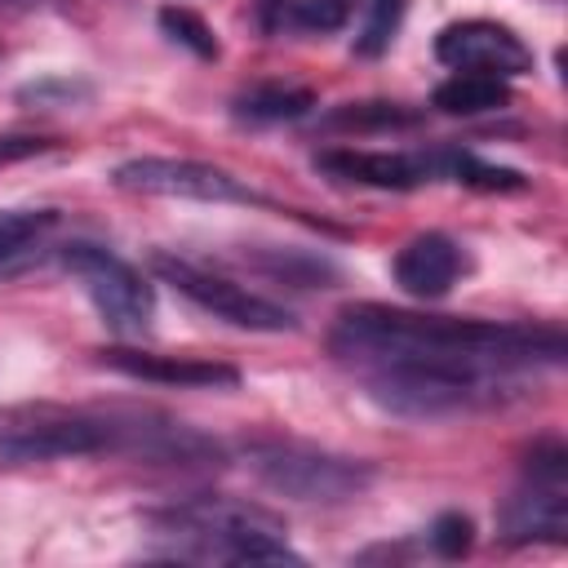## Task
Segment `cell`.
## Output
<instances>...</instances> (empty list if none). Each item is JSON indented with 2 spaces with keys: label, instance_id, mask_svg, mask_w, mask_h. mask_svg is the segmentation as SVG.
<instances>
[{
  "label": "cell",
  "instance_id": "8",
  "mask_svg": "<svg viewBox=\"0 0 568 568\" xmlns=\"http://www.w3.org/2000/svg\"><path fill=\"white\" fill-rule=\"evenodd\" d=\"M111 182L120 191H138V195H169V200H204V204H248L253 191L231 178L217 164H200V160H173V155H142L129 160L111 173Z\"/></svg>",
  "mask_w": 568,
  "mask_h": 568
},
{
  "label": "cell",
  "instance_id": "1",
  "mask_svg": "<svg viewBox=\"0 0 568 568\" xmlns=\"http://www.w3.org/2000/svg\"><path fill=\"white\" fill-rule=\"evenodd\" d=\"M337 359L368 368H417L448 377L510 382L537 364H564V333L550 324H497L457 315H417L399 306H346L328 333Z\"/></svg>",
  "mask_w": 568,
  "mask_h": 568
},
{
  "label": "cell",
  "instance_id": "6",
  "mask_svg": "<svg viewBox=\"0 0 568 568\" xmlns=\"http://www.w3.org/2000/svg\"><path fill=\"white\" fill-rule=\"evenodd\" d=\"M506 541H564L568 532V453L559 444L532 448L519 488L501 506Z\"/></svg>",
  "mask_w": 568,
  "mask_h": 568
},
{
  "label": "cell",
  "instance_id": "18",
  "mask_svg": "<svg viewBox=\"0 0 568 568\" xmlns=\"http://www.w3.org/2000/svg\"><path fill=\"white\" fill-rule=\"evenodd\" d=\"M160 27H164V36H169V40L186 44L195 58H217L213 27H209L200 13H191V9H160Z\"/></svg>",
  "mask_w": 568,
  "mask_h": 568
},
{
  "label": "cell",
  "instance_id": "2",
  "mask_svg": "<svg viewBox=\"0 0 568 568\" xmlns=\"http://www.w3.org/2000/svg\"><path fill=\"white\" fill-rule=\"evenodd\" d=\"M160 537H169L182 559H226V564H302V555L280 537V519L262 506L235 497H191L151 515Z\"/></svg>",
  "mask_w": 568,
  "mask_h": 568
},
{
  "label": "cell",
  "instance_id": "17",
  "mask_svg": "<svg viewBox=\"0 0 568 568\" xmlns=\"http://www.w3.org/2000/svg\"><path fill=\"white\" fill-rule=\"evenodd\" d=\"M58 222L53 209H4L0 213V262L18 257L22 248L40 244V235Z\"/></svg>",
  "mask_w": 568,
  "mask_h": 568
},
{
  "label": "cell",
  "instance_id": "16",
  "mask_svg": "<svg viewBox=\"0 0 568 568\" xmlns=\"http://www.w3.org/2000/svg\"><path fill=\"white\" fill-rule=\"evenodd\" d=\"M435 173H448V178H457L466 186H479V191H524V178L515 169L484 164L470 151H439L435 155Z\"/></svg>",
  "mask_w": 568,
  "mask_h": 568
},
{
  "label": "cell",
  "instance_id": "7",
  "mask_svg": "<svg viewBox=\"0 0 568 568\" xmlns=\"http://www.w3.org/2000/svg\"><path fill=\"white\" fill-rule=\"evenodd\" d=\"M155 275L164 284H173L182 297H191L200 311H209L213 320H226L235 328H248V333H284V328H293V311H284L280 302H271V297H262V293H253V288H244V284H235L226 275H213V271H204V266H195L186 257L160 253L155 257Z\"/></svg>",
  "mask_w": 568,
  "mask_h": 568
},
{
  "label": "cell",
  "instance_id": "3",
  "mask_svg": "<svg viewBox=\"0 0 568 568\" xmlns=\"http://www.w3.org/2000/svg\"><path fill=\"white\" fill-rule=\"evenodd\" d=\"M124 422L67 404H9L0 408V462H62V457H98L120 453Z\"/></svg>",
  "mask_w": 568,
  "mask_h": 568
},
{
  "label": "cell",
  "instance_id": "11",
  "mask_svg": "<svg viewBox=\"0 0 568 568\" xmlns=\"http://www.w3.org/2000/svg\"><path fill=\"white\" fill-rule=\"evenodd\" d=\"M315 164L342 182L373 186V191H413L435 173V160L404 155V151H320Z\"/></svg>",
  "mask_w": 568,
  "mask_h": 568
},
{
  "label": "cell",
  "instance_id": "13",
  "mask_svg": "<svg viewBox=\"0 0 568 568\" xmlns=\"http://www.w3.org/2000/svg\"><path fill=\"white\" fill-rule=\"evenodd\" d=\"M506 102H510V84L488 71H453L435 89V106L448 115H484V111H501Z\"/></svg>",
  "mask_w": 568,
  "mask_h": 568
},
{
  "label": "cell",
  "instance_id": "15",
  "mask_svg": "<svg viewBox=\"0 0 568 568\" xmlns=\"http://www.w3.org/2000/svg\"><path fill=\"white\" fill-rule=\"evenodd\" d=\"M328 129H351V133H382V129H408L417 124V111L399 102H346L333 115H324Z\"/></svg>",
  "mask_w": 568,
  "mask_h": 568
},
{
  "label": "cell",
  "instance_id": "9",
  "mask_svg": "<svg viewBox=\"0 0 568 568\" xmlns=\"http://www.w3.org/2000/svg\"><path fill=\"white\" fill-rule=\"evenodd\" d=\"M435 58L457 67V71H488V75H524L532 67V53L528 44L501 27V22H488V18H466V22H453L439 31L435 40Z\"/></svg>",
  "mask_w": 568,
  "mask_h": 568
},
{
  "label": "cell",
  "instance_id": "20",
  "mask_svg": "<svg viewBox=\"0 0 568 568\" xmlns=\"http://www.w3.org/2000/svg\"><path fill=\"white\" fill-rule=\"evenodd\" d=\"M399 18H404V0H373L368 22H364V36L355 40V49H359L364 58H377V53H382V49L395 40Z\"/></svg>",
  "mask_w": 568,
  "mask_h": 568
},
{
  "label": "cell",
  "instance_id": "12",
  "mask_svg": "<svg viewBox=\"0 0 568 568\" xmlns=\"http://www.w3.org/2000/svg\"><path fill=\"white\" fill-rule=\"evenodd\" d=\"M462 275V248L439 235V231H426V235H413L399 253H395V284L422 302L430 297H444Z\"/></svg>",
  "mask_w": 568,
  "mask_h": 568
},
{
  "label": "cell",
  "instance_id": "14",
  "mask_svg": "<svg viewBox=\"0 0 568 568\" xmlns=\"http://www.w3.org/2000/svg\"><path fill=\"white\" fill-rule=\"evenodd\" d=\"M315 106V93L311 89H297V84H257L248 93L235 98V111L244 120H297Z\"/></svg>",
  "mask_w": 568,
  "mask_h": 568
},
{
  "label": "cell",
  "instance_id": "21",
  "mask_svg": "<svg viewBox=\"0 0 568 568\" xmlns=\"http://www.w3.org/2000/svg\"><path fill=\"white\" fill-rule=\"evenodd\" d=\"M470 519L466 515H457V510H448V515H439L435 524H430V546L444 555V559H457V555H466L470 550Z\"/></svg>",
  "mask_w": 568,
  "mask_h": 568
},
{
  "label": "cell",
  "instance_id": "4",
  "mask_svg": "<svg viewBox=\"0 0 568 568\" xmlns=\"http://www.w3.org/2000/svg\"><path fill=\"white\" fill-rule=\"evenodd\" d=\"M248 470L280 497L311 501V506H337L359 497L373 484V466L355 457H337L324 448L306 444H280V439H257L248 444Z\"/></svg>",
  "mask_w": 568,
  "mask_h": 568
},
{
  "label": "cell",
  "instance_id": "10",
  "mask_svg": "<svg viewBox=\"0 0 568 568\" xmlns=\"http://www.w3.org/2000/svg\"><path fill=\"white\" fill-rule=\"evenodd\" d=\"M106 368L138 377V382H160V386H186V390H213V386H235L240 373L217 359H186V355H155V351H129L111 346L98 355Z\"/></svg>",
  "mask_w": 568,
  "mask_h": 568
},
{
  "label": "cell",
  "instance_id": "19",
  "mask_svg": "<svg viewBox=\"0 0 568 568\" xmlns=\"http://www.w3.org/2000/svg\"><path fill=\"white\" fill-rule=\"evenodd\" d=\"M355 0H288V22L302 31H342L351 22Z\"/></svg>",
  "mask_w": 568,
  "mask_h": 568
},
{
  "label": "cell",
  "instance_id": "22",
  "mask_svg": "<svg viewBox=\"0 0 568 568\" xmlns=\"http://www.w3.org/2000/svg\"><path fill=\"white\" fill-rule=\"evenodd\" d=\"M53 142L49 138H36V133H0V169L4 164H18V160H31L40 151H49Z\"/></svg>",
  "mask_w": 568,
  "mask_h": 568
},
{
  "label": "cell",
  "instance_id": "5",
  "mask_svg": "<svg viewBox=\"0 0 568 568\" xmlns=\"http://www.w3.org/2000/svg\"><path fill=\"white\" fill-rule=\"evenodd\" d=\"M62 266L80 280V288L89 293V302L115 333H142L151 324V315H155L151 284L111 248L75 240L62 248Z\"/></svg>",
  "mask_w": 568,
  "mask_h": 568
}]
</instances>
